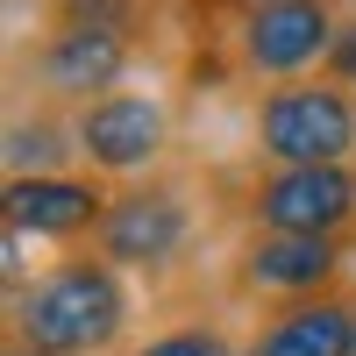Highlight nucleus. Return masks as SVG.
I'll use <instances>...</instances> for the list:
<instances>
[{
  "label": "nucleus",
  "instance_id": "nucleus-2",
  "mask_svg": "<svg viewBox=\"0 0 356 356\" xmlns=\"http://www.w3.org/2000/svg\"><path fill=\"white\" fill-rule=\"evenodd\" d=\"M257 150L285 164H349L356 150V93L342 79H285L257 100Z\"/></svg>",
  "mask_w": 356,
  "mask_h": 356
},
{
  "label": "nucleus",
  "instance_id": "nucleus-11",
  "mask_svg": "<svg viewBox=\"0 0 356 356\" xmlns=\"http://www.w3.org/2000/svg\"><path fill=\"white\" fill-rule=\"evenodd\" d=\"M136 356H243L221 328H207V321H186V328H164V335H150Z\"/></svg>",
  "mask_w": 356,
  "mask_h": 356
},
{
  "label": "nucleus",
  "instance_id": "nucleus-3",
  "mask_svg": "<svg viewBox=\"0 0 356 356\" xmlns=\"http://www.w3.org/2000/svg\"><path fill=\"white\" fill-rule=\"evenodd\" d=\"M342 36V22L328 0H257L235 22V50L257 79H307L314 65H328V50Z\"/></svg>",
  "mask_w": 356,
  "mask_h": 356
},
{
  "label": "nucleus",
  "instance_id": "nucleus-8",
  "mask_svg": "<svg viewBox=\"0 0 356 356\" xmlns=\"http://www.w3.org/2000/svg\"><path fill=\"white\" fill-rule=\"evenodd\" d=\"M8 235H36V243H72V235H93L107 214V193L93 178H65V171H29L8 178Z\"/></svg>",
  "mask_w": 356,
  "mask_h": 356
},
{
  "label": "nucleus",
  "instance_id": "nucleus-12",
  "mask_svg": "<svg viewBox=\"0 0 356 356\" xmlns=\"http://www.w3.org/2000/svg\"><path fill=\"white\" fill-rule=\"evenodd\" d=\"M328 79H342V86H356V22L335 36V50H328Z\"/></svg>",
  "mask_w": 356,
  "mask_h": 356
},
{
  "label": "nucleus",
  "instance_id": "nucleus-14",
  "mask_svg": "<svg viewBox=\"0 0 356 356\" xmlns=\"http://www.w3.org/2000/svg\"><path fill=\"white\" fill-rule=\"evenodd\" d=\"M243 8H257V0H243Z\"/></svg>",
  "mask_w": 356,
  "mask_h": 356
},
{
  "label": "nucleus",
  "instance_id": "nucleus-9",
  "mask_svg": "<svg viewBox=\"0 0 356 356\" xmlns=\"http://www.w3.org/2000/svg\"><path fill=\"white\" fill-rule=\"evenodd\" d=\"M243 278H250V292L285 300V307L321 300L342 278V243L335 235H271V228H257V243L243 250Z\"/></svg>",
  "mask_w": 356,
  "mask_h": 356
},
{
  "label": "nucleus",
  "instance_id": "nucleus-10",
  "mask_svg": "<svg viewBox=\"0 0 356 356\" xmlns=\"http://www.w3.org/2000/svg\"><path fill=\"white\" fill-rule=\"evenodd\" d=\"M243 356H356V300L349 292L292 300L257 328V342Z\"/></svg>",
  "mask_w": 356,
  "mask_h": 356
},
{
  "label": "nucleus",
  "instance_id": "nucleus-1",
  "mask_svg": "<svg viewBox=\"0 0 356 356\" xmlns=\"http://www.w3.org/2000/svg\"><path fill=\"white\" fill-rule=\"evenodd\" d=\"M129 328V285L107 257H65L36 285H15V342L43 356H100Z\"/></svg>",
  "mask_w": 356,
  "mask_h": 356
},
{
  "label": "nucleus",
  "instance_id": "nucleus-5",
  "mask_svg": "<svg viewBox=\"0 0 356 356\" xmlns=\"http://www.w3.org/2000/svg\"><path fill=\"white\" fill-rule=\"evenodd\" d=\"M193 214L171 186H129L107 200V214L93 228V250L114 264V271H164V264L186 250Z\"/></svg>",
  "mask_w": 356,
  "mask_h": 356
},
{
  "label": "nucleus",
  "instance_id": "nucleus-15",
  "mask_svg": "<svg viewBox=\"0 0 356 356\" xmlns=\"http://www.w3.org/2000/svg\"><path fill=\"white\" fill-rule=\"evenodd\" d=\"M349 300H356V292H349Z\"/></svg>",
  "mask_w": 356,
  "mask_h": 356
},
{
  "label": "nucleus",
  "instance_id": "nucleus-13",
  "mask_svg": "<svg viewBox=\"0 0 356 356\" xmlns=\"http://www.w3.org/2000/svg\"><path fill=\"white\" fill-rule=\"evenodd\" d=\"M8 356H43V349H29V342H8Z\"/></svg>",
  "mask_w": 356,
  "mask_h": 356
},
{
  "label": "nucleus",
  "instance_id": "nucleus-4",
  "mask_svg": "<svg viewBox=\"0 0 356 356\" xmlns=\"http://www.w3.org/2000/svg\"><path fill=\"white\" fill-rule=\"evenodd\" d=\"M257 228L271 235H335L356 221V171L349 164H285L250 193Z\"/></svg>",
  "mask_w": 356,
  "mask_h": 356
},
{
  "label": "nucleus",
  "instance_id": "nucleus-6",
  "mask_svg": "<svg viewBox=\"0 0 356 356\" xmlns=\"http://www.w3.org/2000/svg\"><path fill=\"white\" fill-rule=\"evenodd\" d=\"M164 100L150 93H100L93 107H79V122H72V150L107 171V178H136V171H150L164 157Z\"/></svg>",
  "mask_w": 356,
  "mask_h": 356
},
{
  "label": "nucleus",
  "instance_id": "nucleus-7",
  "mask_svg": "<svg viewBox=\"0 0 356 356\" xmlns=\"http://www.w3.org/2000/svg\"><path fill=\"white\" fill-rule=\"evenodd\" d=\"M122 72H129V36L107 22H57V36H43L36 50L43 93L79 107H93L100 93H122Z\"/></svg>",
  "mask_w": 356,
  "mask_h": 356
}]
</instances>
